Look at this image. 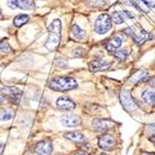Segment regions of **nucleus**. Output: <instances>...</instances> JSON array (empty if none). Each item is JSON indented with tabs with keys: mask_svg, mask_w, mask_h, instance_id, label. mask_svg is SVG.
Listing matches in <instances>:
<instances>
[{
	"mask_svg": "<svg viewBox=\"0 0 155 155\" xmlns=\"http://www.w3.org/2000/svg\"><path fill=\"white\" fill-rule=\"evenodd\" d=\"M61 39V21L58 19L54 20L48 26V38L45 47L49 51H53L58 47Z\"/></svg>",
	"mask_w": 155,
	"mask_h": 155,
	"instance_id": "f257e3e1",
	"label": "nucleus"
},
{
	"mask_svg": "<svg viewBox=\"0 0 155 155\" xmlns=\"http://www.w3.org/2000/svg\"><path fill=\"white\" fill-rule=\"evenodd\" d=\"M49 87L58 92L71 91L78 87V82L71 77H57L49 82Z\"/></svg>",
	"mask_w": 155,
	"mask_h": 155,
	"instance_id": "f03ea898",
	"label": "nucleus"
},
{
	"mask_svg": "<svg viewBox=\"0 0 155 155\" xmlns=\"http://www.w3.org/2000/svg\"><path fill=\"white\" fill-rule=\"evenodd\" d=\"M111 28V18L108 14H101L94 23V30L97 34H105Z\"/></svg>",
	"mask_w": 155,
	"mask_h": 155,
	"instance_id": "7ed1b4c3",
	"label": "nucleus"
},
{
	"mask_svg": "<svg viewBox=\"0 0 155 155\" xmlns=\"http://www.w3.org/2000/svg\"><path fill=\"white\" fill-rule=\"evenodd\" d=\"M126 32L129 33L128 35L132 36L133 41L138 45H142L143 43H145L147 41H150V39L152 38V35L150 33H147V31H144L143 28H127Z\"/></svg>",
	"mask_w": 155,
	"mask_h": 155,
	"instance_id": "20e7f679",
	"label": "nucleus"
},
{
	"mask_svg": "<svg viewBox=\"0 0 155 155\" xmlns=\"http://www.w3.org/2000/svg\"><path fill=\"white\" fill-rule=\"evenodd\" d=\"M120 103H121L124 109L126 111H128V113H132L138 108L130 91H128V90L121 91V93H120Z\"/></svg>",
	"mask_w": 155,
	"mask_h": 155,
	"instance_id": "39448f33",
	"label": "nucleus"
},
{
	"mask_svg": "<svg viewBox=\"0 0 155 155\" xmlns=\"http://www.w3.org/2000/svg\"><path fill=\"white\" fill-rule=\"evenodd\" d=\"M53 151V143L49 139L37 142L34 147V152L38 155H49Z\"/></svg>",
	"mask_w": 155,
	"mask_h": 155,
	"instance_id": "423d86ee",
	"label": "nucleus"
},
{
	"mask_svg": "<svg viewBox=\"0 0 155 155\" xmlns=\"http://www.w3.org/2000/svg\"><path fill=\"white\" fill-rule=\"evenodd\" d=\"M7 5L11 9H22V10H32L35 7L34 0H8Z\"/></svg>",
	"mask_w": 155,
	"mask_h": 155,
	"instance_id": "0eeeda50",
	"label": "nucleus"
},
{
	"mask_svg": "<svg viewBox=\"0 0 155 155\" xmlns=\"http://www.w3.org/2000/svg\"><path fill=\"white\" fill-rule=\"evenodd\" d=\"M1 93H3V95H7L9 100L11 101V102L15 103V104H18V103L20 102L21 95H22L21 90L18 89V87H14V86L3 87V89L1 90Z\"/></svg>",
	"mask_w": 155,
	"mask_h": 155,
	"instance_id": "6e6552de",
	"label": "nucleus"
},
{
	"mask_svg": "<svg viewBox=\"0 0 155 155\" xmlns=\"http://www.w3.org/2000/svg\"><path fill=\"white\" fill-rule=\"evenodd\" d=\"M59 120L64 127H78L81 125V118L78 115H73V114L64 115L62 117H60Z\"/></svg>",
	"mask_w": 155,
	"mask_h": 155,
	"instance_id": "1a4fd4ad",
	"label": "nucleus"
},
{
	"mask_svg": "<svg viewBox=\"0 0 155 155\" xmlns=\"http://www.w3.org/2000/svg\"><path fill=\"white\" fill-rule=\"evenodd\" d=\"M92 126L96 131H108L110 128L115 126L111 120L108 119H101V118H95L92 121Z\"/></svg>",
	"mask_w": 155,
	"mask_h": 155,
	"instance_id": "9d476101",
	"label": "nucleus"
},
{
	"mask_svg": "<svg viewBox=\"0 0 155 155\" xmlns=\"http://www.w3.org/2000/svg\"><path fill=\"white\" fill-rule=\"evenodd\" d=\"M122 42H124V35L121 33L115 34L106 43V49L109 51H115L117 48H119L121 46Z\"/></svg>",
	"mask_w": 155,
	"mask_h": 155,
	"instance_id": "9b49d317",
	"label": "nucleus"
},
{
	"mask_svg": "<svg viewBox=\"0 0 155 155\" xmlns=\"http://www.w3.org/2000/svg\"><path fill=\"white\" fill-rule=\"evenodd\" d=\"M111 21L115 24H121L128 19H132V13L127 10H122V11H115L111 14Z\"/></svg>",
	"mask_w": 155,
	"mask_h": 155,
	"instance_id": "f8f14e48",
	"label": "nucleus"
},
{
	"mask_svg": "<svg viewBox=\"0 0 155 155\" xmlns=\"http://www.w3.org/2000/svg\"><path fill=\"white\" fill-rule=\"evenodd\" d=\"M56 106L61 110H71V109L75 108V103L72 100H70L69 97L61 96L56 102Z\"/></svg>",
	"mask_w": 155,
	"mask_h": 155,
	"instance_id": "ddd939ff",
	"label": "nucleus"
},
{
	"mask_svg": "<svg viewBox=\"0 0 155 155\" xmlns=\"http://www.w3.org/2000/svg\"><path fill=\"white\" fill-rule=\"evenodd\" d=\"M111 66V62L104 59H94L89 64L91 71H102V70L108 69Z\"/></svg>",
	"mask_w": 155,
	"mask_h": 155,
	"instance_id": "4468645a",
	"label": "nucleus"
},
{
	"mask_svg": "<svg viewBox=\"0 0 155 155\" xmlns=\"http://www.w3.org/2000/svg\"><path fill=\"white\" fill-rule=\"evenodd\" d=\"M98 145L103 150H111L115 147V139L110 134H103L102 137H100Z\"/></svg>",
	"mask_w": 155,
	"mask_h": 155,
	"instance_id": "2eb2a0df",
	"label": "nucleus"
},
{
	"mask_svg": "<svg viewBox=\"0 0 155 155\" xmlns=\"http://www.w3.org/2000/svg\"><path fill=\"white\" fill-rule=\"evenodd\" d=\"M71 36L72 38H74L75 41H81L85 36V31L82 30L78 24H73L71 28Z\"/></svg>",
	"mask_w": 155,
	"mask_h": 155,
	"instance_id": "dca6fc26",
	"label": "nucleus"
},
{
	"mask_svg": "<svg viewBox=\"0 0 155 155\" xmlns=\"http://www.w3.org/2000/svg\"><path fill=\"white\" fill-rule=\"evenodd\" d=\"M147 78V72L143 69H140V70H138L134 74H132V77L130 78L129 82L132 84H136V83H138V82H141V81L145 80Z\"/></svg>",
	"mask_w": 155,
	"mask_h": 155,
	"instance_id": "f3484780",
	"label": "nucleus"
},
{
	"mask_svg": "<svg viewBox=\"0 0 155 155\" xmlns=\"http://www.w3.org/2000/svg\"><path fill=\"white\" fill-rule=\"evenodd\" d=\"M131 50L126 48V49H120V50H115L111 55L114 56V58H116L117 60H126V59L130 56Z\"/></svg>",
	"mask_w": 155,
	"mask_h": 155,
	"instance_id": "a211bd4d",
	"label": "nucleus"
},
{
	"mask_svg": "<svg viewBox=\"0 0 155 155\" xmlns=\"http://www.w3.org/2000/svg\"><path fill=\"white\" fill-rule=\"evenodd\" d=\"M142 98L147 104H155V90H145L142 93Z\"/></svg>",
	"mask_w": 155,
	"mask_h": 155,
	"instance_id": "6ab92c4d",
	"label": "nucleus"
},
{
	"mask_svg": "<svg viewBox=\"0 0 155 155\" xmlns=\"http://www.w3.org/2000/svg\"><path fill=\"white\" fill-rule=\"evenodd\" d=\"M64 138L68 139V140H71V141H74V142L84 141V136L81 132H78V131H72V132L66 133V134H64Z\"/></svg>",
	"mask_w": 155,
	"mask_h": 155,
	"instance_id": "aec40b11",
	"label": "nucleus"
},
{
	"mask_svg": "<svg viewBox=\"0 0 155 155\" xmlns=\"http://www.w3.org/2000/svg\"><path fill=\"white\" fill-rule=\"evenodd\" d=\"M14 117V111L11 108H2L0 109V120L1 121H7L11 120Z\"/></svg>",
	"mask_w": 155,
	"mask_h": 155,
	"instance_id": "412c9836",
	"label": "nucleus"
},
{
	"mask_svg": "<svg viewBox=\"0 0 155 155\" xmlns=\"http://www.w3.org/2000/svg\"><path fill=\"white\" fill-rule=\"evenodd\" d=\"M28 20H30V17L26 15V14H19L17 17L14 18L13 20V24L17 26V28H21L22 25H24L25 23L28 22Z\"/></svg>",
	"mask_w": 155,
	"mask_h": 155,
	"instance_id": "4be33fe9",
	"label": "nucleus"
},
{
	"mask_svg": "<svg viewBox=\"0 0 155 155\" xmlns=\"http://www.w3.org/2000/svg\"><path fill=\"white\" fill-rule=\"evenodd\" d=\"M0 51L6 53V54L11 51V46H10V44L8 43L7 39H1V41H0Z\"/></svg>",
	"mask_w": 155,
	"mask_h": 155,
	"instance_id": "5701e85b",
	"label": "nucleus"
},
{
	"mask_svg": "<svg viewBox=\"0 0 155 155\" xmlns=\"http://www.w3.org/2000/svg\"><path fill=\"white\" fill-rule=\"evenodd\" d=\"M84 55V50L82 48H78V49L74 50V53H73V56L74 57H81V56Z\"/></svg>",
	"mask_w": 155,
	"mask_h": 155,
	"instance_id": "b1692460",
	"label": "nucleus"
},
{
	"mask_svg": "<svg viewBox=\"0 0 155 155\" xmlns=\"http://www.w3.org/2000/svg\"><path fill=\"white\" fill-rule=\"evenodd\" d=\"M143 2L149 8H155V0H143Z\"/></svg>",
	"mask_w": 155,
	"mask_h": 155,
	"instance_id": "393cba45",
	"label": "nucleus"
},
{
	"mask_svg": "<svg viewBox=\"0 0 155 155\" xmlns=\"http://www.w3.org/2000/svg\"><path fill=\"white\" fill-rule=\"evenodd\" d=\"M3 147H5L3 143H0V155L2 154V152H3Z\"/></svg>",
	"mask_w": 155,
	"mask_h": 155,
	"instance_id": "a878e982",
	"label": "nucleus"
},
{
	"mask_svg": "<svg viewBox=\"0 0 155 155\" xmlns=\"http://www.w3.org/2000/svg\"><path fill=\"white\" fill-rule=\"evenodd\" d=\"M3 100H5V97H3V94L1 93V92H0V104H1V103L3 102Z\"/></svg>",
	"mask_w": 155,
	"mask_h": 155,
	"instance_id": "bb28decb",
	"label": "nucleus"
},
{
	"mask_svg": "<svg viewBox=\"0 0 155 155\" xmlns=\"http://www.w3.org/2000/svg\"><path fill=\"white\" fill-rule=\"evenodd\" d=\"M141 155H155L154 153H147V152H142Z\"/></svg>",
	"mask_w": 155,
	"mask_h": 155,
	"instance_id": "cd10ccee",
	"label": "nucleus"
},
{
	"mask_svg": "<svg viewBox=\"0 0 155 155\" xmlns=\"http://www.w3.org/2000/svg\"><path fill=\"white\" fill-rule=\"evenodd\" d=\"M74 155H87V154H85V153H83V152H78V153H75Z\"/></svg>",
	"mask_w": 155,
	"mask_h": 155,
	"instance_id": "c85d7f7f",
	"label": "nucleus"
},
{
	"mask_svg": "<svg viewBox=\"0 0 155 155\" xmlns=\"http://www.w3.org/2000/svg\"><path fill=\"white\" fill-rule=\"evenodd\" d=\"M150 140H151V141L153 142V143L155 144V136H153V137H151V139H150Z\"/></svg>",
	"mask_w": 155,
	"mask_h": 155,
	"instance_id": "c756f323",
	"label": "nucleus"
},
{
	"mask_svg": "<svg viewBox=\"0 0 155 155\" xmlns=\"http://www.w3.org/2000/svg\"><path fill=\"white\" fill-rule=\"evenodd\" d=\"M100 155H107V154H100Z\"/></svg>",
	"mask_w": 155,
	"mask_h": 155,
	"instance_id": "7c9ffc66",
	"label": "nucleus"
},
{
	"mask_svg": "<svg viewBox=\"0 0 155 155\" xmlns=\"http://www.w3.org/2000/svg\"><path fill=\"white\" fill-rule=\"evenodd\" d=\"M0 17H1V11H0Z\"/></svg>",
	"mask_w": 155,
	"mask_h": 155,
	"instance_id": "2f4dec72",
	"label": "nucleus"
}]
</instances>
